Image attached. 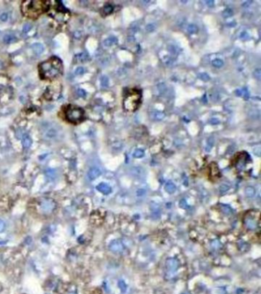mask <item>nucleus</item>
Returning a JSON list of instances; mask_svg holds the SVG:
<instances>
[{"instance_id": "7c9ffc66", "label": "nucleus", "mask_w": 261, "mask_h": 294, "mask_svg": "<svg viewBox=\"0 0 261 294\" xmlns=\"http://www.w3.org/2000/svg\"><path fill=\"white\" fill-rule=\"evenodd\" d=\"M77 94H78L81 98H85L86 95H87V93L86 91L83 89H78L77 90Z\"/></svg>"}, {"instance_id": "2f4dec72", "label": "nucleus", "mask_w": 261, "mask_h": 294, "mask_svg": "<svg viewBox=\"0 0 261 294\" xmlns=\"http://www.w3.org/2000/svg\"><path fill=\"white\" fill-rule=\"evenodd\" d=\"M8 15L6 13H3L0 15V20L2 22H6L8 20Z\"/></svg>"}, {"instance_id": "ddd939ff", "label": "nucleus", "mask_w": 261, "mask_h": 294, "mask_svg": "<svg viewBox=\"0 0 261 294\" xmlns=\"http://www.w3.org/2000/svg\"><path fill=\"white\" fill-rule=\"evenodd\" d=\"M117 43V38L115 36H110V37L107 38L106 39L104 40V45L106 47H110V46L113 45Z\"/></svg>"}, {"instance_id": "f03ea898", "label": "nucleus", "mask_w": 261, "mask_h": 294, "mask_svg": "<svg viewBox=\"0 0 261 294\" xmlns=\"http://www.w3.org/2000/svg\"><path fill=\"white\" fill-rule=\"evenodd\" d=\"M143 93L139 88H129L123 94L122 106L127 112H134L139 107L142 103Z\"/></svg>"}, {"instance_id": "6ab92c4d", "label": "nucleus", "mask_w": 261, "mask_h": 294, "mask_svg": "<svg viewBox=\"0 0 261 294\" xmlns=\"http://www.w3.org/2000/svg\"><path fill=\"white\" fill-rule=\"evenodd\" d=\"M224 64V62L221 59H219V58H216L214 60L212 61V65L215 68H221V67L223 66Z\"/></svg>"}, {"instance_id": "f3484780", "label": "nucleus", "mask_w": 261, "mask_h": 294, "mask_svg": "<svg viewBox=\"0 0 261 294\" xmlns=\"http://www.w3.org/2000/svg\"><path fill=\"white\" fill-rule=\"evenodd\" d=\"M187 31L190 34H195L197 33L198 31V26L196 25L190 24V25H189L188 28H187Z\"/></svg>"}, {"instance_id": "cd10ccee", "label": "nucleus", "mask_w": 261, "mask_h": 294, "mask_svg": "<svg viewBox=\"0 0 261 294\" xmlns=\"http://www.w3.org/2000/svg\"><path fill=\"white\" fill-rule=\"evenodd\" d=\"M253 76L255 77V78H257V80H260L261 78V70L260 69H256L253 72Z\"/></svg>"}, {"instance_id": "9d476101", "label": "nucleus", "mask_w": 261, "mask_h": 294, "mask_svg": "<svg viewBox=\"0 0 261 294\" xmlns=\"http://www.w3.org/2000/svg\"><path fill=\"white\" fill-rule=\"evenodd\" d=\"M97 189L99 192L103 193V194H105V195H107V194H109L111 192L110 187L107 184H106V183H100L97 186Z\"/></svg>"}, {"instance_id": "412c9836", "label": "nucleus", "mask_w": 261, "mask_h": 294, "mask_svg": "<svg viewBox=\"0 0 261 294\" xmlns=\"http://www.w3.org/2000/svg\"><path fill=\"white\" fill-rule=\"evenodd\" d=\"M100 84L103 87H107L109 86V79L106 76H103L100 78Z\"/></svg>"}, {"instance_id": "2eb2a0df", "label": "nucleus", "mask_w": 261, "mask_h": 294, "mask_svg": "<svg viewBox=\"0 0 261 294\" xmlns=\"http://www.w3.org/2000/svg\"><path fill=\"white\" fill-rule=\"evenodd\" d=\"M31 143H32V140H31V138L29 136H25L22 139L23 147L25 149H29V147L31 146Z\"/></svg>"}, {"instance_id": "4468645a", "label": "nucleus", "mask_w": 261, "mask_h": 294, "mask_svg": "<svg viewBox=\"0 0 261 294\" xmlns=\"http://www.w3.org/2000/svg\"><path fill=\"white\" fill-rule=\"evenodd\" d=\"M151 117L153 120H161L165 117V114L159 111H153L151 114Z\"/></svg>"}, {"instance_id": "e433bc0d", "label": "nucleus", "mask_w": 261, "mask_h": 294, "mask_svg": "<svg viewBox=\"0 0 261 294\" xmlns=\"http://www.w3.org/2000/svg\"><path fill=\"white\" fill-rule=\"evenodd\" d=\"M235 93H236V94L237 96H241V90H237L235 91Z\"/></svg>"}, {"instance_id": "a878e982", "label": "nucleus", "mask_w": 261, "mask_h": 294, "mask_svg": "<svg viewBox=\"0 0 261 294\" xmlns=\"http://www.w3.org/2000/svg\"><path fill=\"white\" fill-rule=\"evenodd\" d=\"M85 72V69L83 67H78L76 70H75V75H84Z\"/></svg>"}, {"instance_id": "0eeeda50", "label": "nucleus", "mask_w": 261, "mask_h": 294, "mask_svg": "<svg viewBox=\"0 0 261 294\" xmlns=\"http://www.w3.org/2000/svg\"><path fill=\"white\" fill-rule=\"evenodd\" d=\"M208 171H209V177L212 178V180L219 178L221 176V172H220L219 168H218V165L215 162H212L209 165L208 167Z\"/></svg>"}, {"instance_id": "f704fd0d", "label": "nucleus", "mask_w": 261, "mask_h": 294, "mask_svg": "<svg viewBox=\"0 0 261 294\" xmlns=\"http://www.w3.org/2000/svg\"><path fill=\"white\" fill-rule=\"evenodd\" d=\"M81 31H76L74 32V37L76 38H81Z\"/></svg>"}, {"instance_id": "a211bd4d", "label": "nucleus", "mask_w": 261, "mask_h": 294, "mask_svg": "<svg viewBox=\"0 0 261 294\" xmlns=\"http://www.w3.org/2000/svg\"><path fill=\"white\" fill-rule=\"evenodd\" d=\"M175 185L172 183V182H168L166 185V191L169 193H173L175 191Z\"/></svg>"}, {"instance_id": "5701e85b", "label": "nucleus", "mask_w": 261, "mask_h": 294, "mask_svg": "<svg viewBox=\"0 0 261 294\" xmlns=\"http://www.w3.org/2000/svg\"><path fill=\"white\" fill-rule=\"evenodd\" d=\"M144 155V151L142 149H136L133 153V156L136 158H141Z\"/></svg>"}, {"instance_id": "4c0bfd02", "label": "nucleus", "mask_w": 261, "mask_h": 294, "mask_svg": "<svg viewBox=\"0 0 261 294\" xmlns=\"http://www.w3.org/2000/svg\"><path fill=\"white\" fill-rule=\"evenodd\" d=\"M70 294H77V293H70Z\"/></svg>"}, {"instance_id": "1a4fd4ad", "label": "nucleus", "mask_w": 261, "mask_h": 294, "mask_svg": "<svg viewBox=\"0 0 261 294\" xmlns=\"http://www.w3.org/2000/svg\"><path fill=\"white\" fill-rule=\"evenodd\" d=\"M100 175H101V171L98 168L93 167V168H91L89 170L87 176H88V178L90 180H94L97 178H98Z\"/></svg>"}, {"instance_id": "72a5a7b5", "label": "nucleus", "mask_w": 261, "mask_h": 294, "mask_svg": "<svg viewBox=\"0 0 261 294\" xmlns=\"http://www.w3.org/2000/svg\"><path fill=\"white\" fill-rule=\"evenodd\" d=\"M210 122H211V123H212V124L216 125V124H218V123H219V120H218V119L213 118L211 120V121H210Z\"/></svg>"}, {"instance_id": "20e7f679", "label": "nucleus", "mask_w": 261, "mask_h": 294, "mask_svg": "<svg viewBox=\"0 0 261 294\" xmlns=\"http://www.w3.org/2000/svg\"><path fill=\"white\" fill-rule=\"evenodd\" d=\"M64 116L66 120L71 123H79L85 119L84 110L77 106L68 105L64 109Z\"/></svg>"}, {"instance_id": "4be33fe9", "label": "nucleus", "mask_w": 261, "mask_h": 294, "mask_svg": "<svg viewBox=\"0 0 261 294\" xmlns=\"http://www.w3.org/2000/svg\"><path fill=\"white\" fill-rule=\"evenodd\" d=\"M198 77L203 81H207L210 80V77L207 73H200L198 75Z\"/></svg>"}, {"instance_id": "9b49d317", "label": "nucleus", "mask_w": 261, "mask_h": 294, "mask_svg": "<svg viewBox=\"0 0 261 294\" xmlns=\"http://www.w3.org/2000/svg\"><path fill=\"white\" fill-rule=\"evenodd\" d=\"M88 58H89L88 54L85 52H82V53H79L75 55L74 61L76 62H85L88 60Z\"/></svg>"}, {"instance_id": "c756f323", "label": "nucleus", "mask_w": 261, "mask_h": 294, "mask_svg": "<svg viewBox=\"0 0 261 294\" xmlns=\"http://www.w3.org/2000/svg\"><path fill=\"white\" fill-rule=\"evenodd\" d=\"M6 225L4 221L0 219V233H2L4 231L6 230Z\"/></svg>"}, {"instance_id": "6e6552de", "label": "nucleus", "mask_w": 261, "mask_h": 294, "mask_svg": "<svg viewBox=\"0 0 261 294\" xmlns=\"http://www.w3.org/2000/svg\"><path fill=\"white\" fill-rule=\"evenodd\" d=\"M114 10V7L113 5L110 4V3H107V4H105L103 6V8L100 9V14H101L102 16L106 17L107 15H110V14H112Z\"/></svg>"}, {"instance_id": "473e14b6", "label": "nucleus", "mask_w": 261, "mask_h": 294, "mask_svg": "<svg viewBox=\"0 0 261 294\" xmlns=\"http://www.w3.org/2000/svg\"><path fill=\"white\" fill-rule=\"evenodd\" d=\"M31 29V25H30V24H29V23H27V24H25L24 25V26H23V31L24 32H28V31H30V29Z\"/></svg>"}, {"instance_id": "f8f14e48", "label": "nucleus", "mask_w": 261, "mask_h": 294, "mask_svg": "<svg viewBox=\"0 0 261 294\" xmlns=\"http://www.w3.org/2000/svg\"><path fill=\"white\" fill-rule=\"evenodd\" d=\"M31 49L36 54H41L44 52V46L40 43H34L31 45Z\"/></svg>"}, {"instance_id": "f257e3e1", "label": "nucleus", "mask_w": 261, "mask_h": 294, "mask_svg": "<svg viewBox=\"0 0 261 294\" xmlns=\"http://www.w3.org/2000/svg\"><path fill=\"white\" fill-rule=\"evenodd\" d=\"M63 65L61 61L57 57H52L41 63L38 67L40 77L45 80H52L61 74Z\"/></svg>"}, {"instance_id": "c85d7f7f", "label": "nucleus", "mask_w": 261, "mask_h": 294, "mask_svg": "<svg viewBox=\"0 0 261 294\" xmlns=\"http://www.w3.org/2000/svg\"><path fill=\"white\" fill-rule=\"evenodd\" d=\"M119 286H120V290H122V292H125L127 290V285L125 284L123 281H120L119 282Z\"/></svg>"}, {"instance_id": "aec40b11", "label": "nucleus", "mask_w": 261, "mask_h": 294, "mask_svg": "<svg viewBox=\"0 0 261 294\" xmlns=\"http://www.w3.org/2000/svg\"><path fill=\"white\" fill-rule=\"evenodd\" d=\"M15 40L16 39H15V37L14 35H5L4 42H6V43L10 44V43H12V42H15Z\"/></svg>"}, {"instance_id": "bb28decb", "label": "nucleus", "mask_w": 261, "mask_h": 294, "mask_svg": "<svg viewBox=\"0 0 261 294\" xmlns=\"http://www.w3.org/2000/svg\"><path fill=\"white\" fill-rule=\"evenodd\" d=\"M241 95H242L243 97H244V98L246 100H248L249 92L246 87H244V88H243V89L241 90Z\"/></svg>"}, {"instance_id": "423d86ee", "label": "nucleus", "mask_w": 261, "mask_h": 294, "mask_svg": "<svg viewBox=\"0 0 261 294\" xmlns=\"http://www.w3.org/2000/svg\"><path fill=\"white\" fill-rule=\"evenodd\" d=\"M56 208V203L52 199H42L39 201V210L42 214H52Z\"/></svg>"}, {"instance_id": "dca6fc26", "label": "nucleus", "mask_w": 261, "mask_h": 294, "mask_svg": "<svg viewBox=\"0 0 261 294\" xmlns=\"http://www.w3.org/2000/svg\"><path fill=\"white\" fill-rule=\"evenodd\" d=\"M110 250L111 251H113V252H116L117 251H121V249H122V246H121V245H117V240H116V241H113V242L110 245Z\"/></svg>"}, {"instance_id": "b1692460", "label": "nucleus", "mask_w": 261, "mask_h": 294, "mask_svg": "<svg viewBox=\"0 0 261 294\" xmlns=\"http://www.w3.org/2000/svg\"><path fill=\"white\" fill-rule=\"evenodd\" d=\"M245 192H246V195H247L248 197H253L255 194V190L253 189V188L249 187V188H247V189H246Z\"/></svg>"}, {"instance_id": "c9c22d12", "label": "nucleus", "mask_w": 261, "mask_h": 294, "mask_svg": "<svg viewBox=\"0 0 261 294\" xmlns=\"http://www.w3.org/2000/svg\"><path fill=\"white\" fill-rule=\"evenodd\" d=\"M206 4L208 6H212L214 5V1H212V0H211V1H206Z\"/></svg>"}, {"instance_id": "39448f33", "label": "nucleus", "mask_w": 261, "mask_h": 294, "mask_svg": "<svg viewBox=\"0 0 261 294\" xmlns=\"http://www.w3.org/2000/svg\"><path fill=\"white\" fill-rule=\"evenodd\" d=\"M251 158L246 152L238 153L234 159V166L238 172H245L248 171L249 166L251 163Z\"/></svg>"}, {"instance_id": "7ed1b4c3", "label": "nucleus", "mask_w": 261, "mask_h": 294, "mask_svg": "<svg viewBox=\"0 0 261 294\" xmlns=\"http://www.w3.org/2000/svg\"><path fill=\"white\" fill-rule=\"evenodd\" d=\"M49 2L44 1H25L22 4L23 15L30 19H36L49 8Z\"/></svg>"}, {"instance_id": "393cba45", "label": "nucleus", "mask_w": 261, "mask_h": 294, "mask_svg": "<svg viewBox=\"0 0 261 294\" xmlns=\"http://www.w3.org/2000/svg\"><path fill=\"white\" fill-rule=\"evenodd\" d=\"M233 15V11H232V9H230V8H226L225 10L223 12V15H224V17H230V16H231Z\"/></svg>"}]
</instances>
